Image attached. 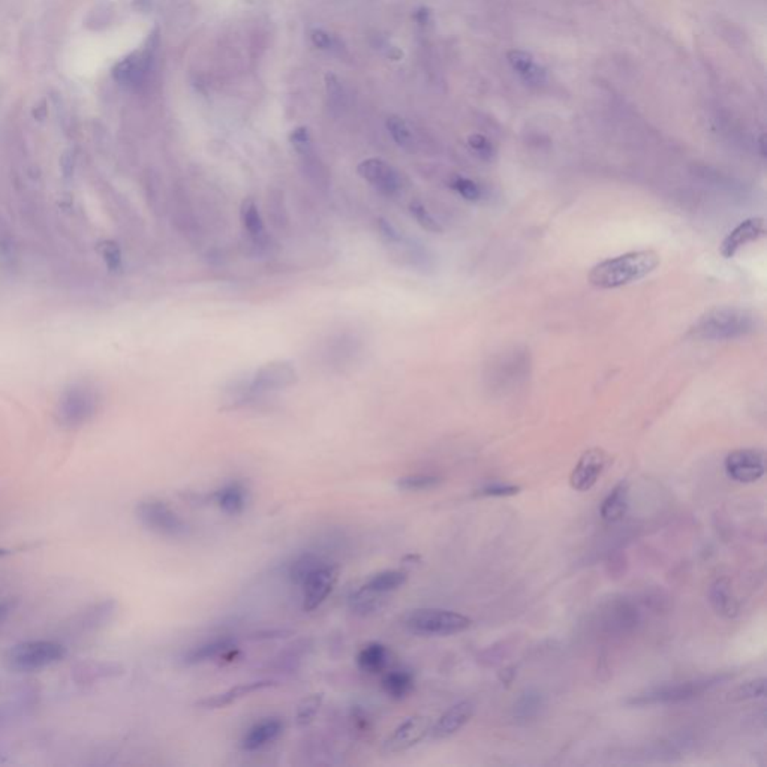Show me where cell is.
<instances>
[{
    "mask_svg": "<svg viewBox=\"0 0 767 767\" xmlns=\"http://www.w3.org/2000/svg\"><path fill=\"white\" fill-rule=\"evenodd\" d=\"M133 8L140 13H149L152 8V0H133Z\"/></svg>",
    "mask_w": 767,
    "mask_h": 767,
    "instance_id": "47",
    "label": "cell"
},
{
    "mask_svg": "<svg viewBox=\"0 0 767 767\" xmlns=\"http://www.w3.org/2000/svg\"><path fill=\"white\" fill-rule=\"evenodd\" d=\"M441 478L435 476H427V473H414V476H406L398 480V487L405 492H424L432 490L441 484Z\"/></svg>",
    "mask_w": 767,
    "mask_h": 767,
    "instance_id": "32",
    "label": "cell"
},
{
    "mask_svg": "<svg viewBox=\"0 0 767 767\" xmlns=\"http://www.w3.org/2000/svg\"><path fill=\"white\" fill-rule=\"evenodd\" d=\"M382 688L394 700H403L414 691V676L403 669L390 670L383 674Z\"/></svg>",
    "mask_w": 767,
    "mask_h": 767,
    "instance_id": "27",
    "label": "cell"
},
{
    "mask_svg": "<svg viewBox=\"0 0 767 767\" xmlns=\"http://www.w3.org/2000/svg\"><path fill=\"white\" fill-rule=\"evenodd\" d=\"M378 230H379V234L383 240H386L387 243L390 244H396V243H400L402 242V235L400 232L396 230V227L394 225L386 219H379L378 221Z\"/></svg>",
    "mask_w": 767,
    "mask_h": 767,
    "instance_id": "42",
    "label": "cell"
},
{
    "mask_svg": "<svg viewBox=\"0 0 767 767\" xmlns=\"http://www.w3.org/2000/svg\"><path fill=\"white\" fill-rule=\"evenodd\" d=\"M409 210H411L412 218L417 222H419L420 227H423L426 231H431V232H442L444 231L442 225L435 219L433 214L426 209V206L423 204V202L412 201L411 206H409Z\"/></svg>",
    "mask_w": 767,
    "mask_h": 767,
    "instance_id": "35",
    "label": "cell"
},
{
    "mask_svg": "<svg viewBox=\"0 0 767 767\" xmlns=\"http://www.w3.org/2000/svg\"><path fill=\"white\" fill-rule=\"evenodd\" d=\"M117 608L119 604L114 598H105L103 601L93 603L72 619L71 628L78 634L95 633V631L107 627L114 619Z\"/></svg>",
    "mask_w": 767,
    "mask_h": 767,
    "instance_id": "14",
    "label": "cell"
},
{
    "mask_svg": "<svg viewBox=\"0 0 767 767\" xmlns=\"http://www.w3.org/2000/svg\"><path fill=\"white\" fill-rule=\"evenodd\" d=\"M661 264L655 251H634L604 259L589 272V284L600 289H616L646 277Z\"/></svg>",
    "mask_w": 767,
    "mask_h": 767,
    "instance_id": "1",
    "label": "cell"
},
{
    "mask_svg": "<svg viewBox=\"0 0 767 767\" xmlns=\"http://www.w3.org/2000/svg\"><path fill=\"white\" fill-rule=\"evenodd\" d=\"M764 690H766L764 678L752 679L738 686L731 694V700L742 702V700H752V698H760L764 695Z\"/></svg>",
    "mask_w": 767,
    "mask_h": 767,
    "instance_id": "37",
    "label": "cell"
},
{
    "mask_svg": "<svg viewBox=\"0 0 767 767\" xmlns=\"http://www.w3.org/2000/svg\"><path fill=\"white\" fill-rule=\"evenodd\" d=\"M432 724V719L423 715H414L405 719L400 726L394 728L383 743V748L393 754L408 751L431 735Z\"/></svg>",
    "mask_w": 767,
    "mask_h": 767,
    "instance_id": "12",
    "label": "cell"
},
{
    "mask_svg": "<svg viewBox=\"0 0 767 767\" xmlns=\"http://www.w3.org/2000/svg\"><path fill=\"white\" fill-rule=\"evenodd\" d=\"M406 580H408V574H406L405 571L386 570L372 575V577L363 586L366 589L387 595L388 592L402 588V586L406 583Z\"/></svg>",
    "mask_w": 767,
    "mask_h": 767,
    "instance_id": "28",
    "label": "cell"
},
{
    "mask_svg": "<svg viewBox=\"0 0 767 767\" xmlns=\"http://www.w3.org/2000/svg\"><path fill=\"white\" fill-rule=\"evenodd\" d=\"M390 660V652L387 646H383L382 643L372 641L358 652L357 655V664L362 671L378 674L387 669Z\"/></svg>",
    "mask_w": 767,
    "mask_h": 767,
    "instance_id": "25",
    "label": "cell"
},
{
    "mask_svg": "<svg viewBox=\"0 0 767 767\" xmlns=\"http://www.w3.org/2000/svg\"><path fill=\"white\" fill-rule=\"evenodd\" d=\"M104 256H105V261H107L110 268L117 270L120 267L122 255H120V249L117 247V244H114V243L107 244L105 251H104Z\"/></svg>",
    "mask_w": 767,
    "mask_h": 767,
    "instance_id": "43",
    "label": "cell"
},
{
    "mask_svg": "<svg viewBox=\"0 0 767 767\" xmlns=\"http://www.w3.org/2000/svg\"><path fill=\"white\" fill-rule=\"evenodd\" d=\"M322 563L324 560H321L318 556H315L312 553L301 555L300 558H297L294 562H292V565L289 568V575L292 582L301 586V583L306 580L315 570L321 567Z\"/></svg>",
    "mask_w": 767,
    "mask_h": 767,
    "instance_id": "31",
    "label": "cell"
},
{
    "mask_svg": "<svg viewBox=\"0 0 767 767\" xmlns=\"http://www.w3.org/2000/svg\"><path fill=\"white\" fill-rule=\"evenodd\" d=\"M62 170L65 173V176H70L72 171H74V165H75V156H74V152H66L63 156H62Z\"/></svg>",
    "mask_w": 767,
    "mask_h": 767,
    "instance_id": "45",
    "label": "cell"
},
{
    "mask_svg": "<svg viewBox=\"0 0 767 767\" xmlns=\"http://www.w3.org/2000/svg\"><path fill=\"white\" fill-rule=\"evenodd\" d=\"M730 674H718V676H709V678H700L685 682H673V683H664L650 690L633 695L627 700V704L629 706H653V704H673L691 700L698 695L704 694L710 688L716 686L723 681H727Z\"/></svg>",
    "mask_w": 767,
    "mask_h": 767,
    "instance_id": "4",
    "label": "cell"
},
{
    "mask_svg": "<svg viewBox=\"0 0 767 767\" xmlns=\"http://www.w3.org/2000/svg\"><path fill=\"white\" fill-rule=\"evenodd\" d=\"M383 600H386V595L383 594L374 592L362 586V588L349 598V605H351V610L357 615H369L376 612Z\"/></svg>",
    "mask_w": 767,
    "mask_h": 767,
    "instance_id": "30",
    "label": "cell"
},
{
    "mask_svg": "<svg viewBox=\"0 0 767 767\" xmlns=\"http://www.w3.org/2000/svg\"><path fill=\"white\" fill-rule=\"evenodd\" d=\"M159 44V35L155 30L145 42L144 48L140 51H133L125 59H122L112 67L111 75L122 86H138L144 81L145 75L149 74L150 66L153 63L155 53Z\"/></svg>",
    "mask_w": 767,
    "mask_h": 767,
    "instance_id": "7",
    "label": "cell"
},
{
    "mask_svg": "<svg viewBox=\"0 0 767 767\" xmlns=\"http://www.w3.org/2000/svg\"><path fill=\"white\" fill-rule=\"evenodd\" d=\"M240 218H242L244 230L249 232V235L254 237L255 240H261L266 235L264 221H263L261 213H259L256 202L252 198H246L243 201L242 209H240Z\"/></svg>",
    "mask_w": 767,
    "mask_h": 767,
    "instance_id": "29",
    "label": "cell"
},
{
    "mask_svg": "<svg viewBox=\"0 0 767 767\" xmlns=\"http://www.w3.org/2000/svg\"><path fill=\"white\" fill-rule=\"evenodd\" d=\"M450 188L456 190L457 194L466 201H478L483 197V190L478 186V183H476L473 180L468 177H461V176L453 177L450 182Z\"/></svg>",
    "mask_w": 767,
    "mask_h": 767,
    "instance_id": "36",
    "label": "cell"
},
{
    "mask_svg": "<svg viewBox=\"0 0 767 767\" xmlns=\"http://www.w3.org/2000/svg\"><path fill=\"white\" fill-rule=\"evenodd\" d=\"M511 70L529 86H541L547 80V72L531 53L523 50H513L506 54Z\"/></svg>",
    "mask_w": 767,
    "mask_h": 767,
    "instance_id": "20",
    "label": "cell"
},
{
    "mask_svg": "<svg viewBox=\"0 0 767 767\" xmlns=\"http://www.w3.org/2000/svg\"><path fill=\"white\" fill-rule=\"evenodd\" d=\"M322 700H324L322 693L310 694L308 697H304L303 700L300 702V704L297 706V714H296L297 724L299 726H309L312 721L315 719V716H317V714L320 712V707L322 704Z\"/></svg>",
    "mask_w": 767,
    "mask_h": 767,
    "instance_id": "33",
    "label": "cell"
},
{
    "mask_svg": "<svg viewBox=\"0 0 767 767\" xmlns=\"http://www.w3.org/2000/svg\"><path fill=\"white\" fill-rule=\"evenodd\" d=\"M387 129L393 140L396 141L398 145L403 149H412L414 145V135L403 119L398 116H390L387 119Z\"/></svg>",
    "mask_w": 767,
    "mask_h": 767,
    "instance_id": "34",
    "label": "cell"
},
{
    "mask_svg": "<svg viewBox=\"0 0 767 767\" xmlns=\"http://www.w3.org/2000/svg\"><path fill=\"white\" fill-rule=\"evenodd\" d=\"M757 317L740 308H715L703 313L688 330L695 341H730L755 332Z\"/></svg>",
    "mask_w": 767,
    "mask_h": 767,
    "instance_id": "2",
    "label": "cell"
},
{
    "mask_svg": "<svg viewBox=\"0 0 767 767\" xmlns=\"http://www.w3.org/2000/svg\"><path fill=\"white\" fill-rule=\"evenodd\" d=\"M339 577V570L330 563H322L315 570L309 577L301 583L303 588V608L312 612L318 608L329 596Z\"/></svg>",
    "mask_w": 767,
    "mask_h": 767,
    "instance_id": "11",
    "label": "cell"
},
{
    "mask_svg": "<svg viewBox=\"0 0 767 767\" xmlns=\"http://www.w3.org/2000/svg\"><path fill=\"white\" fill-rule=\"evenodd\" d=\"M403 624L417 636H453L469 629L472 619L453 610L427 607L411 610Z\"/></svg>",
    "mask_w": 767,
    "mask_h": 767,
    "instance_id": "5",
    "label": "cell"
},
{
    "mask_svg": "<svg viewBox=\"0 0 767 767\" xmlns=\"http://www.w3.org/2000/svg\"><path fill=\"white\" fill-rule=\"evenodd\" d=\"M123 674H125V667H123L120 662L87 660V661L77 662L74 665L71 671V678L77 685L88 686L105 679L119 678V676H123Z\"/></svg>",
    "mask_w": 767,
    "mask_h": 767,
    "instance_id": "16",
    "label": "cell"
},
{
    "mask_svg": "<svg viewBox=\"0 0 767 767\" xmlns=\"http://www.w3.org/2000/svg\"><path fill=\"white\" fill-rule=\"evenodd\" d=\"M520 487L514 486V484H504V483H493L489 486L480 489L476 494L481 496V498H509V496H516L520 493Z\"/></svg>",
    "mask_w": 767,
    "mask_h": 767,
    "instance_id": "38",
    "label": "cell"
},
{
    "mask_svg": "<svg viewBox=\"0 0 767 767\" xmlns=\"http://www.w3.org/2000/svg\"><path fill=\"white\" fill-rule=\"evenodd\" d=\"M83 388L74 390L71 396H66L60 403V423L67 427H75L86 423L95 411V400L92 396L81 391Z\"/></svg>",
    "mask_w": 767,
    "mask_h": 767,
    "instance_id": "18",
    "label": "cell"
},
{
    "mask_svg": "<svg viewBox=\"0 0 767 767\" xmlns=\"http://www.w3.org/2000/svg\"><path fill=\"white\" fill-rule=\"evenodd\" d=\"M15 607V601L11 600V598H0V622H4V620L9 616V613L14 610Z\"/></svg>",
    "mask_w": 767,
    "mask_h": 767,
    "instance_id": "44",
    "label": "cell"
},
{
    "mask_svg": "<svg viewBox=\"0 0 767 767\" xmlns=\"http://www.w3.org/2000/svg\"><path fill=\"white\" fill-rule=\"evenodd\" d=\"M607 464H608V456L604 450L601 448L586 450L580 456L577 464H575L570 476L571 487L577 492L591 490L603 476L604 469L607 468Z\"/></svg>",
    "mask_w": 767,
    "mask_h": 767,
    "instance_id": "13",
    "label": "cell"
},
{
    "mask_svg": "<svg viewBox=\"0 0 767 767\" xmlns=\"http://www.w3.org/2000/svg\"><path fill=\"white\" fill-rule=\"evenodd\" d=\"M289 141L291 144L294 145V149L301 155H308L312 152V143H310V135H309V129L306 126H300L297 129H294L291 132L289 135Z\"/></svg>",
    "mask_w": 767,
    "mask_h": 767,
    "instance_id": "40",
    "label": "cell"
},
{
    "mask_svg": "<svg viewBox=\"0 0 767 767\" xmlns=\"http://www.w3.org/2000/svg\"><path fill=\"white\" fill-rule=\"evenodd\" d=\"M282 731H284V723L279 718H266L246 733L242 740V748L244 751L261 749L268 743L275 742L282 735Z\"/></svg>",
    "mask_w": 767,
    "mask_h": 767,
    "instance_id": "21",
    "label": "cell"
},
{
    "mask_svg": "<svg viewBox=\"0 0 767 767\" xmlns=\"http://www.w3.org/2000/svg\"><path fill=\"white\" fill-rule=\"evenodd\" d=\"M270 686H273V682L267 681V679L240 683V685H235V686L230 688V690L223 691V693L202 698V700L197 702V706L201 707V709H221V707H225V706H230V704L235 703L237 700H240V698H243V697H247V695H251L254 693L266 690V688H270Z\"/></svg>",
    "mask_w": 767,
    "mask_h": 767,
    "instance_id": "19",
    "label": "cell"
},
{
    "mask_svg": "<svg viewBox=\"0 0 767 767\" xmlns=\"http://www.w3.org/2000/svg\"><path fill=\"white\" fill-rule=\"evenodd\" d=\"M67 655V649L55 640H26L15 643L5 653V664L17 673H32L59 664Z\"/></svg>",
    "mask_w": 767,
    "mask_h": 767,
    "instance_id": "3",
    "label": "cell"
},
{
    "mask_svg": "<svg viewBox=\"0 0 767 767\" xmlns=\"http://www.w3.org/2000/svg\"><path fill=\"white\" fill-rule=\"evenodd\" d=\"M629 505V486L627 481H620L610 490L600 506V516L607 523H617L622 520Z\"/></svg>",
    "mask_w": 767,
    "mask_h": 767,
    "instance_id": "22",
    "label": "cell"
},
{
    "mask_svg": "<svg viewBox=\"0 0 767 767\" xmlns=\"http://www.w3.org/2000/svg\"><path fill=\"white\" fill-rule=\"evenodd\" d=\"M47 116H48V104H47V100L42 99L41 103L35 108H33V117H35L39 122H42V120L47 119Z\"/></svg>",
    "mask_w": 767,
    "mask_h": 767,
    "instance_id": "46",
    "label": "cell"
},
{
    "mask_svg": "<svg viewBox=\"0 0 767 767\" xmlns=\"http://www.w3.org/2000/svg\"><path fill=\"white\" fill-rule=\"evenodd\" d=\"M219 509L227 514H240L246 509L247 493L240 483H230L213 494Z\"/></svg>",
    "mask_w": 767,
    "mask_h": 767,
    "instance_id": "26",
    "label": "cell"
},
{
    "mask_svg": "<svg viewBox=\"0 0 767 767\" xmlns=\"http://www.w3.org/2000/svg\"><path fill=\"white\" fill-rule=\"evenodd\" d=\"M309 37H310L312 44H313L317 48L324 50V51L336 50V39H334L333 37H330L329 33H327L325 30H322V29H312L310 33H309Z\"/></svg>",
    "mask_w": 767,
    "mask_h": 767,
    "instance_id": "41",
    "label": "cell"
},
{
    "mask_svg": "<svg viewBox=\"0 0 767 767\" xmlns=\"http://www.w3.org/2000/svg\"><path fill=\"white\" fill-rule=\"evenodd\" d=\"M468 144L469 148L478 155V157H481V159L484 161H492L496 155L494 145L492 144L490 140L484 137V135H480V133L471 135V137L468 138Z\"/></svg>",
    "mask_w": 767,
    "mask_h": 767,
    "instance_id": "39",
    "label": "cell"
},
{
    "mask_svg": "<svg viewBox=\"0 0 767 767\" xmlns=\"http://www.w3.org/2000/svg\"><path fill=\"white\" fill-rule=\"evenodd\" d=\"M766 235V222L763 218H749L740 222L738 227L727 234L719 246V254L726 259L735 258L742 247L759 242Z\"/></svg>",
    "mask_w": 767,
    "mask_h": 767,
    "instance_id": "15",
    "label": "cell"
},
{
    "mask_svg": "<svg viewBox=\"0 0 767 767\" xmlns=\"http://www.w3.org/2000/svg\"><path fill=\"white\" fill-rule=\"evenodd\" d=\"M235 643L231 638H216L211 641H206L202 645L190 648L188 652L183 653L182 661L186 665H195L201 662H207L210 660L218 658L223 655L225 652H228L234 648Z\"/></svg>",
    "mask_w": 767,
    "mask_h": 767,
    "instance_id": "24",
    "label": "cell"
},
{
    "mask_svg": "<svg viewBox=\"0 0 767 767\" xmlns=\"http://www.w3.org/2000/svg\"><path fill=\"white\" fill-rule=\"evenodd\" d=\"M473 715V704L468 700L459 702L444 712L435 724H432L431 736L433 739H447L464 728Z\"/></svg>",
    "mask_w": 767,
    "mask_h": 767,
    "instance_id": "17",
    "label": "cell"
},
{
    "mask_svg": "<svg viewBox=\"0 0 767 767\" xmlns=\"http://www.w3.org/2000/svg\"><path fill=\"white\" fill-rule=\"evenodd\" d=\"M357 173L383 195H396L403 188L402 174L393 165L378 157H370V159L360 162Z\"/></svg>",
    "mask_w": 767,
    "mask_h": 767,
    "instance_id": "10",
    "label": "cell"
},
{
    "mask_svg": "<svg viewBox=\"0 0 767 767\" xmlns=\"http://www.w3.org/2000/svg\"><path fill=\"white\" fill-rule=\"evenodd\" d=\"M138 522L148 531L165 538H183L189 534L188 523L166 502L150 498L138 502L135 509Z\"/></svg>",
    "mask_w": 767,
    "mask_h": 767,
    "instance_id": "6",
    "label": "cell"
},
{
    "mask_svg": "<svg viewBox=\"0 0 767 767\" xmlns=\"http://www.w3.org/2000/svg\"><path fill=\"white\" fill-rule=\"evenodd\" d=\"M710 603L715 612L726 619H735L739 615V603L731 589L728 579H718L710 588Z\"/></svg>",
    "mask_w": 767,
    "mask_h": 767,
    "instance_id": "23",
    "label": "cell"
},
{
    "mask_svg": "<svg viewBox=\"0 0 767 767\" xmlns=\"http://www.w3.org/2000/svg\"><path fill=\"white\" fill-rule=\"evenodd\" d=\"M9 553H11V551L8 549H0V558H4L6 555H9Z\"/></svg>",
    "mask_w": 767,
    "mask_h": 767,
    "instance_id": "48",
    "label": "cell"
},
{
    "mask_svg": "<svg viewBox=\"0 0 767 767\" xmlns=\"http://www.w3.org/2000/svg\"><path fill=\"white\" fill-rule=\"evenodd\" d=\"M727 476L736 483L749 484L759 481L766 472V456L760 448L735 450L726 457Z\"/></svg>",
    "mask_w": 767,
    "mask_h": 767,
    "instance_id": "8",
    "label": "cell"
},
{
    "mask_svg": "<svg viewBox=\"0 0 767 767\" xmlns=\"http://www.w3.org/2000/svg\"><path fill=\"white\" fill-rule=\"evenodd\" d=\"M297 381L296 367L285 360H276L259 367L252 376L247 393L263 394L291 387Z\"/></svg>",
    "mask_w": 767,
    "mask_h": 767,
    "instance_id": "9",
    "label": "cell"
}]
</instances>
